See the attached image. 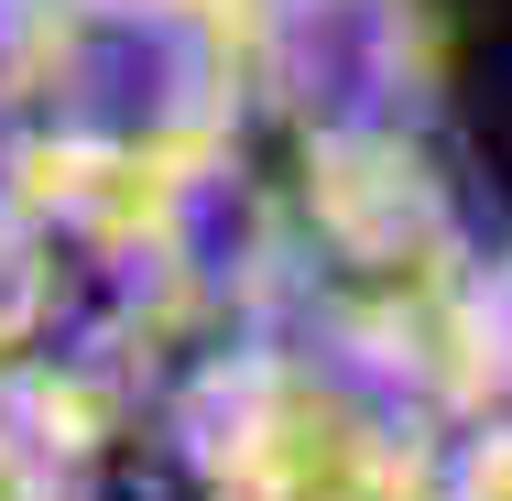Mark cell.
<instances>
[{"label": "cell", "mask_w": 512, "mask_h": 501, "mask_svg": "<svg viewBox=\"0 0 512 501\" xmlns=\"http://www.w3.org/2000/svg\"><path fill=\"white\" fill-rule=\"evenodd\" d=\"M0 501H88V480L33 436V414L11 403V382H0Z\"/></svg>", "instance_id": "cell-3"}, {"label": "cell", "mask_w": 512, "mask_h": 501, "mask_svg": "<svg viewBox=\"0 0 512 501\" xmlns=\"http://www.w3.org/2000/svg\"><path fill=\"white\" fill-rule=\"evenodd\" d=\"M469 327H480V425H512V229L469 273Z\"/></svg>", "instance_id": "cell-2"}, {"label": "cell", "mask_w": 512, "mask_h": 501, "mask_svg": "<svg viewBox=\"0 0 512 501\" xmlns=\"http://www.w3.org/2000/svg\"><path fill=\"white\" fill-rule=\"evenodd\" d=\"M164 11H218V22L240 33V0H164Z\"/></svg>", "instance_id": "cell-5"}, {"label": "cell", "mask_w": 512, "mask_h": 501, "mask_svg": "<svg viewBox=\"0 0 512 501\" xmlns=\"http://www.w3.org/2000/svg\"><path fill=\"white\" fill-rule=\"evenodd\" d=\"M262 131H393L436 120L425 0H240Z\"/></svg>", "instance_id": "cell-1"}, {"label": "cell", "mask_w": 512, "mask_h": 501, "mask_svg": "<svg viewBox=\"0 0 512 501\" xmlns=\"http://www.w3.org/2000/svg\"><path fill=\"white\" fill-rule=\"evenodd\" d=\"M447 501H512V425H458L447 436Z\"/></svg>", "instance_id": "cell-4"}]
</instances>
